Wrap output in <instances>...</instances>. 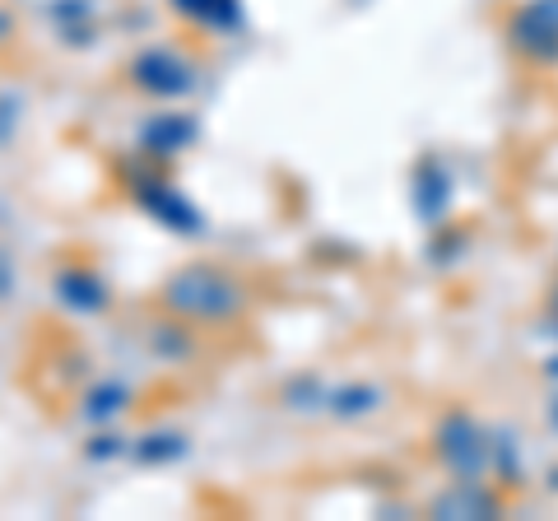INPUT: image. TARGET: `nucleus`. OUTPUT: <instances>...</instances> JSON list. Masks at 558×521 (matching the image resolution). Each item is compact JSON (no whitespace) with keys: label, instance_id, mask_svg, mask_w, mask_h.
Masks as SVG:
<instances>
[{"label":"nucleus","instance_id":"1","mask_svg":"<svg viewBox=\"0 0 558 521\" xmlns=\"http://www.w3.org/2000/svg\"><path fill=\"white\" fill-rule=\"evenodd\" d=\"M163 303H172L178 312H191V317L219 322L238 307V284H229L219 270H182L178 280L163 289Z\"/></svg>","mask_w":558,"mask_h":521}]
</instances>
